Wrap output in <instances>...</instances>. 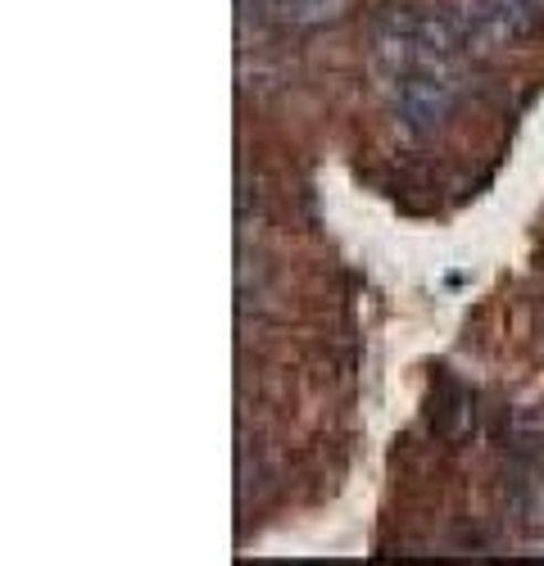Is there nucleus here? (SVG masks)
I'll list each match as a JSON object with an SVG mask.
<instances>
[{
	"label": "nucleus",
	"mask_w": 544,
	"mask_h": 566,
	"mask_svg": "<svg viewBox=\"0 0 544 566\" xmlns=\"http://www.w3.org/2000/svg\"><path fill=\"white\" fill-rule=\"evenodd\" d=\"M345 14V0H278V19L295 28H327Z\"/></svg>",
	"instance_id": "1"
}]
</instances>
